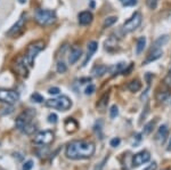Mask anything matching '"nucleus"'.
I'll use <instances>...</instances> for the list:
<instances>
[{
    "label": "nucleus",
    "mask_w": 171,
    "mask_h": 170,
    "mask_svg": "<svg viewBox=\"0 0 171 170\" xmlns=\"http://www.w3.org/2000/svg\"><path fill=\"white\" fill-rule=\"evenodd\" d=\"M95 144L87 140H72L65 150V155L71 160H85L91 158L95 153Z\"/></svg>",
    "instance_id": "nucleus-1"
},
{
    "label": "nucleus",
    "mask_w": 171,
    "mask_h": 170,
    "mask_svg": "<svg viewBox=\"0 0 171 170\" xmlns=\"http://www.w3.org/2000/svg\"><path fill=\"white\" fill-rule=\"evenodd\" d=\"M34 18L39 25L48 26L55 23L56 14H55V12L49 10V9H38L34 14Z\"/></svg>",
    "instance_id": "nucleus-2"
},
{
    "label": "nucleus",
    "mask_w": 171,
    "mask_h": 170,
    "mask_svg": "<svg viewBox=\"0 0 171 170\" xmlns=\"http://www.w3.org/2000/svg\"><path fill=\"white\" fill-rule=\"evenodd\" d=\"M45 47V42L41 40H38V41H34L32 42L29 47H27V50L24 56V62L25 64H27L29 66H32L33 65L34 58L37 57V55Z\"/></svg>",
    "instance_id": "nucleus-3"
},
{
    "label": "nucleus",
    "mask_w": 171,
    "mask_h": 170,
    "mask_svg": "<svg viewBox=\"0 0 171 170\" xmlns=\"http://www.w3.org/2000/svg\"><path fill=\"white\" fill-rule=\"evenodd\" d=\"M46 106L56 109L58 111H68L72 106V102L68 96H60L57 98H51L46 101Z\"/></svg>",
    "instance_id": "nucleus-4"
},
{
    "label": "nucleus",
    "mask_w": 171,
    "mask_h": 170,
    "mask_svg": "<svg viewBox=\"0 0 171 170\" xmlns=\"http://www.w3.org/2000/svg\"><path fill=\"white\" fill-rule=\"evenodd\" d=\"M142 19H143L142 14H140L139 12H136L132 16L129 18L128 21H126V22L123 23V25H122V31H123L124 33H129V32L135 31L137 27L140 25Z\"/></svg>",
    "instance_id": "nucleus-5"
},
{
    "label": "nucleus",
    "mask_w": 171,
    "mask_h": 170,
    "mask_svg": "<svg viewBox=\"0 0 171 170\" xmlns=\"http://www.w3.org/2000/svg\"><path fill=\"white\" fill-rule=\"evenodd\" d=\"M34 143L39 145H50L54 142V133L50 130L40 131L34 136Z\"/></svg>",
    "instance_id": "nucleus-6"
},
{
    "label": "nucleus",
    "mask_w": 171,
    "mask_h": 170,
    "mask_svg": "<svg viewBox=\"0 0 171 170\" xmlns=\"http://www.w3.org/2000/svg\"><path fill=\"white\" fill-rule=\"evenodd\" d=\"M19 99V95L9 89H0V102L7 103V104H15Z\"/></svg>",
    "instance_id": "nucleus-7"
},
{
    "label": "nucleus",
    "mask_w": 171,
    "mask_h": 170,
    "mask_svg": "<svg viewBox=\"0 0 171 170\" xmlns=\"http://www.w3.org/2000/svg\"><path fill=\"white\" fill-rule=\"evenodd\" d=\"M32 117H33V112H31V111H26V112H23L22 114H19L15 122L17 129L23 130L25 126H27L30 122H32Z\"/></svg>",
    "instance_id": "nucleus-8"
},
{
    "label": "nucleus",
    "mask_w": 171,
    "mask_h": 170,
    "mask_svg": "<svg viewBox=\"0 0 171 170\" xmlns=\"http://www.w3.org/2000/svg\"><path fill=\"white\" fill-rule=\"evenodd\" d=\"M151 160V154L147 151H142L139 153H137L134 155L132 158V166L134 167H139L142 164H144L146 162H148Z\"/></svg>",
    "instance_id": "nucleus-9"
},
{
    "label": "nucleus",
    "mask_w": 171,
    "mask_h": 170,
    "mask_svg": "<svg viewBox=\"0 0 171 170\" xmlns=\"http://www.w3.org/2000/svg\"><path fill=\"white\" fill-rule=\"evenodd\" d=\"M24 25H25V16L22 15V16L18 18V21H17L16 23L10 27V30H9L7 33H8V35H16V34H18L23 30Z\"/></svg>",
    "instance_id": "nucleus-10"
},
{
    "label": "nucleus",
    "mask_w": 171,
    "mask_h": 170,
    "mask_svg": "<svg viewBox=\"0 0 171 170\" xmlns=\"http://www.w3.org/2000/svg\"><path fill=\"white\" fill-rule=\"evenodd\" d=\"M79 23L81 24V25H89L91 22H93V14H91V12H89V10H85V12H81L80 14H79Z\"/></svg>",
    "instance_id": "nucleus-11"
},
{
    "label": "nucleus",
    "mask_w": 171,
    "mask_h": 170,
    "mask_svg": "<svg viewBox=\"0 0 171 170\" xmlns=\"http://www.w3.org/2000/svg\"><path fill=\"white\" fill-rule=\"evenodd\" d=\"M64 128H65L66 133L73 134V133H75L78 130L79 125H78L77 120H74L73 118H68V119L64 121Z\"/></svg>",
    "instance_id": "nucleus-12"
},
{
    "label": "nucleus",
    "mask_w": 171,
    "mask_h": 170,
    "mask_svg": "<svg viewBox=\"0 0 171 170\" xmlns=\"http://www.w3.org/2000/svg\"><path fill=\"white\" fill-rule=\"evenodd\" d=\"M15 68H16V72L18 74H21L22 77H27V68L25 65V62H24V58H18L15 63Z\"/></svg>",
    "instance_id": "nucleus-13"
},
{
    "label": "nucleus",
    "mask_w": 171,
    "mask_h": 170,
    "mask_svg": "<svg viewBox=\"0 0 171 170\" xmlns=\"http://www.w3.org/2000/svg\"><path fill=\"white\" fill-rule=\"evenodd\" d=\"M81 55H82V50H81V48H79V47H73L71 51H70V55H68V62H70V64H74V63H77L79 58L81 57Z\"/></svg>",
    "instance_id": "nucleus-14"
},
{
    "label": "nucleus",
    "mask_w": 171,
    "mask_h": 170,
    "mask_svg": "<svg viewBox=\"0 0 171 170\" xmlns=\"http://www.w3.org/2000/svg\"><path fill=\"white\" fill-rule=\"evenodd\" d=\"M162 55H163V51L161 48H160V49H152L151 53H149V55L147 56L146 61L144 62V64H148V63H151V62H154V61L159 60Z\"/></svg>",
    "instance_id": "nucleus-15"
},
{
    "label": "nucleus",
    "mask_w": 171,
    "mask_h": 170,
    "mask_svg": "<svg viewBox=\"0 0 171 170\" xmlns=\"http://www.w3.org/2000/svg\"><path fill=\"white\" fill-rule=\"evenodd\" d=\"M168 41H169V35H168V34L161 35V37H159V38L154 41L152 49H160V48H161L162 46H164Z\"/></svg>",
    "instance_id": "nucleus-16"
},
{
    "label": "nucleus",
    "mask_w": 171,
    "mask_h": 170,
    "mask_svg": "<svg viewBox=\"0 0 171 170\" xmlns=\"http://www.w3.org/2000/svg\"><path fill=\"white\" fill-rule=\"evenodd\" d=\"M168 136V127L165 126V125H163L161 127L159 128V130H157V134H156V140H159V142H161L163 143L164 140H165V138Z\"/></svg>",
    "instance_id": "nucleus-17"
},
{
    "label": "nucleus",
    "mask_w": 171,
    "mask_h": 170,
    "mask_svg": "<svg viewBox=\"0 0 171 170\" xmlns=\"http://www.w3.org/2000/svg\"><path fill=\"white\" fill-rule=\"evenodd\" d=\"M107 70L108 68L106 66V65H96L94 68H93V71H91V73L94 74V77H103L106 72H107Z\"/></svg>",
    "instance_id": "nucleus-18"
},
{
    "label": "nucleus",
    "mask_w": 171,
    "mask_h": 170,
    "mask_svg": "<svg viewBox=\"0 0 171 170\" xmlns=\"http://www.w3.org/2000/svg\"><path fill=\"white\" fill-rule=\"evenodd\" d=\"M108 97H110V93H105L102 97H101V99H99L98 103H97V107H98V110H101L103 112V111L106 109L107 103H108Z\"/></svg>",
    "instance_id": "nucleus-19"
},
{
    "label": "nucleus",
    "mask_w": 171,
    "mask_h": 170,
    "mask_svg": "<svg viewBox=\"0 0 171 170\" xmlns=\"http://www.w3.org/2000/svg\"><path fill=\"white\" fill-rule=\"evenodd\" d=\"M145 46H146V38L145 37H140V38H138V40H137V45H136V54L137 55H140V54L144 51Z\"/></svg>",
    "instance_id": "nucleus-20"
},
{
    "label": "nucleus",
    "mask_w": 171,
    "mask_h": 170,
    "mask_svg": "<svg viewBox=\"0 0 171 170\" xmlns=\"http://www.w3.org/2000/svg\"><path fill=\"white\" fill-rule=\"evenodd\" d=\"M142 88V84L139 80H132L128 84V89L131 91V93H137Z\"/></svg>",
    "instance_id": "nucleus-21"
},
{
    "label": "nucleus",
    "mask_w": 171,
    "mask_h": 170,
    "mask_svg": "<svg viewBox=\"0 0 171 170\" xmlns=\"http://www.w3.org/2000/svg\"><path fill=\"white\" fill-rule=\"evenodd\" d=\"M126 63H123V62H121V63H119V64H116L115 66H113L112 68V74L113 76H115V74H118V73H122L123 71H124V68H126Z\"/></svg>",
    "instance_id": "nucleus-22"
},
{
    "label": "nucleus",
    "mask_w": 171,
    "mask_h": 170,
    "mask_svg": "<svg viewBox=\"0 0 171 170\" xmlns=\"http://www.w3.org/2000/svg\"><path fill=\"white\" fill-rule=\"evenodd\" d=\"M155 97H156V99L159 102H165L169 98V93L167 90L165 91H157L156 95H155Z\"/></svg>",
    "instance_id": "nucleus-23"
},
{
    "label": "nucleus",
    "mask_w": 171,
    "mask_h": 170,
    "mask_svg": "<svg viewBox=\"0 0 171 170\" xmlns=\"http://www.w3.org/2000/svg\"><path fill=\"white\" fill-rule=\"evenodd\" d=\"M35 130H37V126L33 125L32 122H30L27 126H25V128H24L22 131H23V133H25L26 135H32Z\"/></svg>",
    "instance_id": "nucleus-24"
},
{
    "label": "nucleus",
    "mask_w": 171,
    "mask_h": 170,
    "mask_svg": "<svg viewBox=\"0 0 171 170\" xmlns=\"http://www.w3.org/2000/svg\"><path fill=\"white\" fill-rule=\"evenodd\" d=\"M97 48H98V42L97 41H89L88 42V54H90V55H93L94 53H96L97 50Z\"/></svg>",
    "instance_id": "nucleus-25"
},
{
    "label": "nucleus",
    "mask_w": 171,
    "mask_h": 170,
    "mask_svg": "<svg viewBox=\"0 0 171 170\" xmlns=\"http://www.w3.org/2000/svg\"><path fill=\"white\" fill-rule=\"evenodd\" d=\"M154 126H155V121H149L148 123H146L144 126V130H143L144 135H149L152 133V130H153Z\"/></svg>",
    "instance_id": "nucleus-26"
},
{
    "label": "nucleus",
    "mask_w": 171,
    "mask_h": 170,
    "mask_svg": "<svg viewBox=\"0 0 171 170\" xmlns=\"http://www.w3.org/2000/svg\"><path fill=\"white\" fill-rule=\"evenodd\" d=\"M116 21H118V17L116 16H110V17H107V18H105L103 25H104V27H108V26L113 25Z\"/></svg>",
    "instance_id": "nucleus-27"
},
{
    "label": "nucleus",
    "mask_w": 171,
    "mask_h": 170,
    "mask_svg": "<svg viewBox=\"0 0 171 170\" xmlns=\"http://www.w3.org/2000/svg\"><path fill=\"white\" fill-rule=\"evenodd\" d=\"M56 70H57L58 73L62 74V73H65L68 71V66H66V64L64 62H58L57 63V66H56Z\"/></svg>",
    "instance_id": "nucleus-28"
},
{
    "label": "nucleus",
    "mask_w": 171,
    "mask_h": 170,
    "mask_svg": "<svg viewBox=\"0 0 171 170\" xmlns=\"http://www.w3.org/2000/svg\"><path fill=\"white\" fill-rule=\"evenodd\" d=\"M149 112V104H148V102L146 103L145 105V109H144V111H143V113H142V115H140V118H139V123L142 125L143 123V120L146 118V115H147V113Z\"/></svg>",
    "instance_id": "nucleus-29"
},
{
    "label": "nucleus",
    "mask_w": 171,
    "mask_h": 170,
    "mask_svg": "<svg viewBox=\"0 0 171 170\" xmlns=\"http://www.w3.org/2000/svg\"><path fill=\"white\" fill-rule=\"evenodd\" d=\"M157 4H159V0H146V6L152 10L157 7Z\"/></svg>",
    "instance_id": "nucleus-30"
},
{
    "label": "nucleus",
    "mask_w": 171,
    "mask_h": 170,
    "mask_svg": "<svg viewBox=\"0 0 171 170\" xmlns=\"http://www.w3.org/2000/svg\"><path fill=\"white\" fill-rule=\"evenodd\" d=\"M118 114H119V109H118V106H116V105H113L111 107V110H110V117H111V119H115V118L118 117Z\"/></svg>",
    "instance_id": "nucleus-31"
},
{
    "label": "nucleus",
    "mask_w": 171,
    "mask_h": 170,
    "mask_svg": "<svg viewBox=\"0 0 171 170\" xmlns=\"http://www.w3.org/2000/svg\"><path fill=\"white\" fill-rule=\"evenodd\" d=\"M31 99L35 103H42L43 102V97L40 95V94L38 93H34L32 94V96H31Z\"/></svg>",
    "instance_id": "nucleus-32"
},
{
    "label": "nucleus",
    "mask_w": 171,
    "mask_h": 170,
    "mask_svg": "<svg viewBox=\"0 0 171 170\" xmlns=\"http://www.w3.org/2000/svg\"><path fill=\"white\" fill-rule=\"evenodd\" d=\"M57 121H58V117H57L55 113H50V114L48 115V122H49V123L55 125Z\"/></svg>",
    "instance_id": "nucleus-33"
},
{
    "label": "nucleus",
    "mask_w": 171,
    "mask_h": 170,
    "mask_svg": "<svg viewBox=\"0 0 171 170\" xmlns=\"http://www.w3.org/2000/svg\"><path fill=\"white\" fill-rule=\"evenodd\" d=\"M33 168V161L32 160H29L23 164V170H31Z\"/></svg>",
    "instance_id": "nucleus-34"
},
{
    "label": "nucleus",
    "mask_w": 171,
    "mask_h": 170,
    "mask_svg": "<svg viewBox=\"0 0 171 170\" xmlns=\"http://www.w3.org/2000/svg\"><path fill=\"white\" fill-rule=\"evenodd\" d=\"M120 143H121V139H120L119 137L113 138V139H111V142H110V144H111L112 147H116V146H119Z\"/></svg>",
    "instance_id": "nucleus-35"
},
{
    "label": "nucleus",
    "mask_w": 171,
    "mask_h": 170,
    "mask_svg": "<svg viewBox=\"0 0 171 170\" xmlns=\"http://www.w3.org/2000/svg\"><path fill=\"white\" fill-rule=\"evenodd\" d=\"M123 6H134L137 4V0H121Z\"/></svg>",
    "instance_id": "nucleus-36"
},
{
    "label": "nucleus",
    "mask_w": 171,
    "mask_h": 170,
    "mask_svg": "<svg viewBox=\"0 0 171 170\" xmlns=\"http://www.w3.org/2000/svg\"><path fill=\"white\" fill-rule=\"evenodd\" d=\"M95 89H96V88H95L94 85H89L85 89V94H86V95H91V94L95 91Z\"/></svg>",
    "instance_id": "nucleus-37"
},
{
    "label": "nucleus",
    "mask_w": 171,
    "mask_h": 170,
    "mask_svg": "<svg viewBox=\"0 0 171 170\" xmlns=\"http://www.w3.org/2000/svg\"><path fill=\"white\" fill-rule=\"evenodd\" d=\"M60 91V89L58 87H51V88L48 89V93L50 94V95H58Z\"/></svg>",
    "instance_id": "nucleus-38"
},
{
    "label": "nucleus",
    "mask_w": 171,
    "mask_h": 170,
    "mask_svg": "<svg viewBox=\"0 0 171 170\" xmlns=\"http://www.w3.org/2000/svg\"><path fill=\"white\" fill-rule=\"evenodd\" d=\"M132 68H134V65H132V63H131V64H130V65H129V68H124V71H123V72H122V74H124V76H126V74H130V72H131V70H132Z\"/></svg>",
    "instance_id": "nucleus-39"
},
{
    "label": "nucleus",
    "mask_w": 171,
    "mask_h": 170,
    "mask_svg": "<svg viewBox=\"0 0 171 170\" xmlns=\"http://www.w3.org/2000/svg\"><path fill=\"white\" fill-rule=\"evenodd\" d=\"M164 82H165V85H168L169 87H171V76L170 74H168L167 77L164 78Z\"/></svg>",
    "instance_id": "nucleus-40"
},
{
    "label": "nucleus",
    "mask_w": 171,
    "mask_h": 170,
    "mask_svg": "<svg viewBox=\"0 0 171 170\" xmlns=\"http://www.w3.org/2000/svg\"><path fill=\"white\" fill-rule=\"evenodd\" d=\"M106 161H107V158H105V159H104V160H103V161L101 162V163H99V167L97 166V167L95 168V170H102V168L104 167V163H105Z\"/></svg>",
    "instance_id": "nucleus-41"
},
{
    "label": "nucleus",
    "mask_w": 171,
    "mask_h": 170,
    "mask_svg": "<svg viewBox=\"0 0 171 170\" xmlns=\"http://www.w3.org/2000/svg\"><path fill=\"white\" fill-rule=\"evenodd\" d=\"M144 170H156V163L155 162H153V163H151L146 169H144Z\"/></svg>",
    "instance_id": "nucleus-42"
},
{
    "label": "nucleus",
    "mask_w": 171,
    "mask_h": 170,
    "mask_svg": "<svg viewBox=\"0 0 171 170\" xmlns=\"http://www.w3.org/2000/svg\"><path fill=\"white\" fill-rule=\"evenodd\" d=\"M168 150H169V151L171 150V142H170V145H169V147H168Z\"/></svg>",
    "instance_id": "nucleus-43"
},
{
    "label": "nucleus",
    "mask_w": 171,
    "mask_h": 170,
    "mask_svg": "<svg viewBox=\"0 0 171 170\" xmlns=\"http://www.w3.org/2000/svg\"><path fill=\"white\" fill-rule=\"evenodd\" d=\"M169 74L171 76V68H170V71H169Z\"/></svg>",
    "instance_id": "nucleus-44"
}]
</instances>
